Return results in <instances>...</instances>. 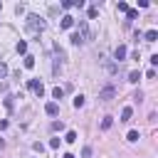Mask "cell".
Returning a JSON list of instances; mask_svg holds the SVG:
<instances>
[{"mask_svg": "<svg viewBox=\"0 0 158 158\" xmlns=\"http://www.w3.org/2000/svg\"><path fill=\"white\" fill-rule=\"evenodd\" d=\"M138 79H141V72H131V74H128V81H131V84H136Z\"/></svg>", "mask_w": 158, "mask_h": 158, "instance_id": "2e32d148", "label": "cell"}, {"mask_svg": "<svg viewBox=\"0 0 158 158\" xmlns=\"http://www.w3.org/2000/svg\"><path fill=\"white\" fill-rule=\"evenodd\" d=\"M126 141H131V143H133V141H138V131H128V136H126Z\"/></svg>", "mask_w": 158, "mask_h": 158, "instance_id": "d6986e66", "label": "cell"}, {"mask_svg": "<svg viewBox=\"0 0 158 158\" xmlns=\"http://www.w3.org/2000/svg\"><path fill=\"white\" fill-rule=\"evenodd\" d=\"M5 74H7V67H5V64H2V62H0V79H2V77H5Z\"/></svg>", "mask_w": 158, "mask_h": 158, "instance_id": "d4e9b609", "label": "cell"}, {"mask_svg": "<svg viewBox=\"0 0 158 158\" xmlns=\"http://www.w3.org/2000/svg\"><path fill=\"white\" fill-rule=\"evenodd\" d=\"M96 15H99V10H96V7H89V17H91V20H94V17H96Z\"/></svg>", "mask_w": 158, "mask_h": 158, "instance_id": "603a6c76", "label": "cell"}, {"mask_svg": "<svg viewBox=\"0 0 158 158\" xmlns=\"http://www.w3.org/2000/svg\"><path fill=\"white\" fill-rule=\"evenodd\" d=\"M77 27H79L77 32L81 35V40H84V42H86V40H91V32H89V25H86V20H79V25H77Z\"/></svg>", "mask_w": 158, "mask_h": 158, "instance_id": "7a4b0ae2", "label": "cell"}, {"mask_svg": "<svg viewBox=\"0 0 158 158\" xmlns=\"http://www.w3.org/2000/svg\"><path fill=\"white\" fill-rule=\"evenodd\" d=\"M52 96H54V99H62V96H64V89L54 86V89H52Z\"/></svg>", "mask_w": 158, "mask_h": 158, "instance_id": "e0dca14e", "label": "cell"}, {"mask_svg": "<svg viewBox=\"0 0 158 158\" xmlns=\"http://www.w3.org/2000/svg\"><path fill=\"white\" fill-rule=\"evenodd\" d=\"M74 106H77V109H81V106H84V96H81V94H77V96H74Z\"/></svg>", "mask_w": 158, "mask_h": 158, "instance_id": "ac0fdd59", "label": "cell"}, {"mask_svg": "<svg viewBox=\"0 0 158 158\" xmlns=\"http://www.w3.org/2000/svg\"><path fill=\"white\" fill-rule=\"evenodd\" d=\"M116 10H118V12H128V2H118Z\"/></svg>", "mask_w": 158, "mask_h": 158, "instance_id": "ffe728a7", "label": "cell"}, {"mask_svg": "<svg viewBox=\"0 0 158 158\" xmlns=\"http://www.w3.org/2000/svg\"><path fill=\"white\" fill-rule=\"evenodd\" d=\"M32 148H35V151H37V153H42V151H44V146H42V143H40V141H37V143H32Z\"/></svg>", "mask_w": 158, "mask_h": 158, "instance_id": "7402d4cb", "label": "cell"}, {"mask_svg": "<svg viewBox=\"0 0 158 158\" xmlns=\"http://www.w3.org/2000/svg\"><path fill=\"white\" fill-rule=\"evenodd\" d=\"M69 40H72V44H84V40H81V35H79V32H72V37H69Z\"/></svg>", "mask_w": 158, "mask_h": 158, "instance_id": "30bf717a", "label": "cell"}, {"mask_svg": "<svg viewBox=\"0 0 158 158\" xmlns=\"http://www.w3.org/2000/svg\"><path fill=\"white\" fill-rule=\"evenodd\" d=\"M27 27H30L32 32H42V30H44V20L37 17V15H27Z\"/></svg>", "mask_w": 158, "mask_h": 158, "instance_id": "6da1fadb", "label": "cell"}, {"mask_svg": "<svg viewBox=\"0 0 158 158\" xmlns=\"http://www.w3.org/2000/svg\"><path fill=\"white\" fill-rule=\"evenodd\" d=\"M62 158H74V153H64V156H62Z\"/></svg>", "mask_w": 158, "mask_h": 158, "instance_id": "484cf974", "label": "cell"}, {"mask_svg": "<svg viewBox=\"0 0 158 158\" xmlns=\"http://www.w3.org/2000/svg\"><path fill=\"white\" fill-rule=\"evenodd\" d=\"M89 156H91V148H89V146H86V148H84V151H81V158H89Z\"/></svg>", "mask_w": 158, "mask_h": 158, "instance_id": "cb8c5ba5", "label": "cell"}, {"mask_svg": "<svg viewBox=\"0 0 158 158\" xmlns=\"http://www.w3.org/2000/svg\"><path fill=\"white\" fill-rule=\"evenodd\" d=\"M44 111H47V116H57V114H59V106H57L54 101H49V104L44 106Z\"/></svg>", "mask_w": 158, "mask_h": 158, "instance_id": "52a82bcc", "label": "cell"}, {"mask_svg": "<svg viewBox=\"0 0 158 158\" xmlns=\"http://www.w3.org/2000/svg\"><path fill=\"white\" fill-rule=\"evenodd\" d=\"M64 141H67V143H74V141H77V131H67Z\"/></svg>", "mask_w": 158, "mask_h": 158, "instance_id": "4fadbf2b", "label": "cell"}, {"mask_svg": "<svg viewBox=\"0 0 158 158\" xmlns=\"http://www.w3.org/2000/svg\"><path fill=\"white\" fill-rule=\"evenodd\" d=\"M17 52H20V54H25V52H27V42H25V40H20V42H17Z\"/></svg>", "mask_w": 158, "mask_h": 158, "instance_id": "9a60e30c", "label": "cell"}, {"mask_svg": "<svg viewBox=\"0 0 158 158\" xmlns=\"http://www.w3.org/2000/svg\"><path fill=\"white\" fill-rule=\"evenodd\" d=\"M126 54H128V49H126L123 44H118V47L114 49V59H116V62H121V59H126Z\"/></svg>", "mask_w": 158, "mask_h": 158, "instance_id": "5b68a950", "label": "cell"}, {"mask_svg": "<svg viewBox=\"0 0 158 158\" xmlns=\"http://www.w3.org/2000/svg\"><path fill=\"white\" fill-rule=\"evenodd\" d=\"M62 128H64L62 121H54V123H52V131H62Z\"/></svg>", "mask_w": 158, "mask_h": 158, "instance_id": "44dd1931", "label": "cell"}, {"mask_svg": "<svg viewBox=\"0 0 158 158\" xmlns=\"http://www.w3.org/2000/svg\"><path fill=\"white\" fill-rule=\"evenodd\" d=\"M143 37H146V42H156V40H158V30H148Z\"/></svg>", "mask_w": 158, "mask_h": 158, "instance_id": "9c48e42d", "label": "cell"}, {"mask_svg": "<svg viewBox=\"0 0 158 158\" xmlns=\"http://www.w3.org/2000/svg\"><path fill=\"white\" fill-rule=\"evenodd\" d=\"M59 27H62V30L74 27V17H72V15H64V17H62V22H59Z\"/></svg>", "mask_w": 158, "mask_h": 158, "instance_id": "8992f818", "label": "cell"}, {"mask_svg": "<svg viewBox=\"0 0 158 158\" xmlns=\"http://www.w3.org/2000/svg\"><path fill=\"white\" fill-rule=\"evenodd\" d=\"M114 96H116V89H114V86H104V89L99 91V99H101V101H111Z\"/></svg>", "mask_w": 158, "mask_h": 158, "instance_id": "3957f363", "label": "cell"}, {"mask_svg": "<svg viewBox=\"0 0 158 158\" xmlns=\"http://www.w3.org/2000/svg\"><path fill=\"white\" fill-rule=\"evenodd\" d=\"M131 116H133V109H131V106H123V111H121V121L126 123V121H131Z\"/></svg>", "mask_w": 158, "mask_h": 158, "instance_id": "ba28073f", "label": "cell"}, {"mask_svg": "<svg viewBox=\"0 0 158 158\" xmlns=\"http://www.w3.org/2000/svg\"><path fill=\"white\" fill-rule=\"evenodd\" d=\"M126 17H128V20H138V10H133V7H128V12H126Z\"/></svg>", "mask_w": 158, "mask_h": 158, "instance_id": "5bb4252c", "label": "cell"}, {"mask_svg": "<svg viewBox=\"0 0 158 158\" xmlns=\"http://www.w3.org/2000/svg\"><path fill=\"white\" fill-rule=\"evenodd\" d=\"M0 10H2V2H0Z\"/></svg>", "mask_w": 158, "mask_h": 158, "instance_id": "4316f807", "label": "cell"}, {"mask_svg": "<svg viewBox=\"0 0 158 158\" xmlns=\"http://www.w3.org/2000/svg\"><path fill=\"white\" fill-rule=\"evenodd\" d=\"M27 86H30L37 96H42V94H44V86H42V81H40V79H30V81H27Z\"/></svg>", "mask_w": 158, "mask_h": 158, "instance_id": "277c9868", "label": "cell"}, {"mask_svg": "<svg viewBox=\"0 0 158 158\" xmlns=\"http://www.w3.org/2000/svg\"><path fill=\"white\" fill-rule=\"evenodd\" d=\"M35 67V57L32 54H25V69H32Z\"/></svg>", "mask_w": 158, "mask_h": 158, "instance_id": "8fae6325", "label": "cell"}, {"mask_svg": "<svg viewBox=\"0 0 158 158\" xmlns=\"http://www.w3.org/2000/svg\"><path fill=\"white\" fill-rule=\"evenodd\" d=\"M111 123H114V118H111V116H104V121H101V128L106 131V128H111Z\"/></svg>", "mask_w": 158, "mask_h": 158, "instance_id": "7c38bea8", "label": "cell"}]
</instances>
